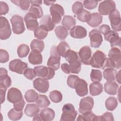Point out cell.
<instances>
[{
  "label": "cell",
  "instance_id": "cell-44",
  "mask_svg": "<svg viewBox=\"0 0 121 121\" xmlns=\"http://www.w3.org/2000/svg\"><path fill=\"white\" fill-rule=\"evenodd\" d=\"M91 81L94 82H100L102 79V73L100 70L92 69L90 73Z\"/></svg>",
  "mask_w": 121,
  "mask_h": 121
},
{
  "label": "cell",
  "instance_id": "cell-18",
  "mask_svg": "<svg viewBox=\"0 0 121 121\" xmlns=\"http://www.w3.org/2000/svg\"><path fill=\"white\" fill-rule=\"evenodd\" d=\"M12 83L10 78L8 76V71L3 68L0 69V87L7 89Z\"/></svg>",
  "mask_w": 121,
  "mask_h": 121
},
{
  "label": "cell",
  "instance_id": "cell-48",
  "mask_svg": "<svg viewBox=\"0 0 121 121\" xmlns=\"http://www.w3.org/2000/svg\"><path fill=\"white\" fill-rule=\"evenodd\" d=\"M83 10V5L81 2L77 1L74 3L72 6V10L74 14H78Z\"/></svg>",
  "mask_w": 121,
  "mask_h": 121
},
{
  "label": "cell",
  "instance_id": "cell-38",
  "mask_svg": "<svg viewBox=\"0 0 121 121\" xmlns=\"http://www.w3.org/2000/svg\"><path fill=\"white\" fill-rule=\"evenodd\" d=\"M28 13L33 15L37 19L43 17V9L40 6L31 5L29 9Z\"/></svg>",
  "mask_w": 121,
  "mask_h": 121
},
{
  "label": "cell",
  "instance_id": "cell-1",
  "mask_svg": "<svg viewBox=\"0 0 121 121\" xmlns=\"http://www.w3.org/2000/svg\"><path fill=\"white\" fill-rule=\"evenodd\" d=\"M62 113L61 115V121H74L77 117L78 112L74 106L71 104H64L62 109Z\"/></svg>",
  "mask_w": 121,
  "mask_h": 121
},
{
  "label": "cell",
  "instance_id": "cell-42",
  "mask_svg": "<svg viewBox=\"0 0 121 121\" xmlns=\"http://www.w3.org/2000/svg\"><path fill=\"white\" fill-rule=\"evenodd\" d=\"M9 119L12 121H17L20 120L23 116L22 111H18L14 108L10 109L8 113Z\"/></svg>",
  "mask_w": 121,
  "mask_h": 121
},
{
  "label": "cell",
  "instance_id": "cell-29",
  "mask_svg": "<svg viewBox=\"0 0 121 121\" xmlns=\"http://www.w3.org/2000/svg\"><path fill=\"white\" fill-rule=\"evenodd\" d=\"M61 24L67 30H70L75 26L76 20L73 17L66 15L63 17L61 21Z\"/></svg>",
  "mask_w": 121,
  "mask_h": 121
},
{
  "label": "cell",
  "instance_id": "cell-4",
  "mask_svg": "<svg viewBox=\"0 0 121 121\" xmlns=\"http://www.w3.org/2000/svg\"><path fill=\"white\" fill-rule=\"evenodd\" d=\"M50 11L52 19L55 24H59L61 17L64 15V10L63 7L58 4H53L50 8Z\"/></svg>",
  "mask_w": 121,
  "mask_h": 121
},
{
  "label": "cell",
  "instance_id": "cell-12",
  "mask_svg": "<svg viewBox=\"0 0 121 121\" xmlns=\"http://www.w3.org/2000/svg\"><path fill=\"white\" fill-rule=\"evenodd\" d=\"M78 56L80 60L85 65H91L92 59V50L89 46L82 47L79 50Z\"/></svg>",
  "mask_w": 121,
  "mask_h": 121
},
{
  "label": "cell",
  "instance_id": "cell-46",
  "mask_svg": "<svg viewBox=\"0 0 121 121\" xmlns=\"http://www.w3.org/2000/svg\"><path fill=\"white\" fill-rule=\"evenodd\" d=\"M91 13L87 10L83 9V10L77 15V18L80 21L87 22L91 17Z\"/></svg>",
  "mask_w": 121,
  "mask_h": 121
},
{
  "label": "cell",
  "instance_id": "cell-10",
  "mask_svg": "<svg viewBox=\"0 0 121 121\" xmlns=\"http://www.w3.org/2000/svg\"><path fill=\"white\" fill-rule=\"evenodd\" d=\"M90 45L93 48H98L103 42V36L100 31L97 29L92 30L89 33Z\"/></svg>",
  "mask_w": 121,
  "mask_h": 121
},
{
  "label": "cell",
  "instance_id": "cell-17",
  "mask_svg": "<svg viewBox=\"0 0 121 121\" xmlns=\"http://www.w3.org/2000/svg\"><path fill=\"white\" fill-rule=\"evenodd\" d=\"M23 98L21 91L15 87H11L8 91L7 100L11 103H16Z\"/></svg>",
  "mask_w": 121,
  "mask_h": 121
},
{
  "label": "cell",
  "instance_id": "cell-36",
  "mask_svg": "<svg viewBox=\"0 0 121 121\" xmlns=\"http://www.w3.org/2000/svg\"><path fill=\"white\" fill-rule=\"evenodd\" d=\"M64 58L69 63L75 62L79 60L78 52L70 49L66 52Z\"/></svg>",
  "mask_w": 121,
  "mask_h": 121
},
{
  "label": "cell",
  "instance_id": "cell-32",
  "mask_svg": "<svg viewBox=\"0 0 121 121\" xmlns=\"http://www.w3.org/2000/svg\"><path fill=\"white\" fill-rule=\"evenodd\" d=\"M117 70L114 68H108L104 69L103 76L105 79L107 81H113L115 79Z\"/></svg>",
  "mask_w": 121,
  "mask_h": 121
},
{
  "label": "cell",
  "instance_id": "cell-40",
  "mask_svg": "<svg viewBox=\"0 0 121 121\" xmlns=\"http://www.w3.org/2000/svg\"><path fill=\"white\" fill-rule=\"evenodd\" d=\"M39 95L33 89L28 90L25 94V98L28 103H33L36 102Z\"/></svg>",
  "mask_w": 121,
  "mask_h": 121
},
{
  "label": "cell",
  "instance_id": "cell-2",
  "mask_svg": "<svg viewBox=\"0 0 121 121\" xmlns=\"http://www.w3.org/2000/svg\"><path fill=\"white\" fill-rule=\"evenodd\" d=\"M10 22L12 24V30L14 34L20 35L25 31L26 28L24 23V20L21 16L17 15L13 16L10 19Z\"/></svg>",
  "mask_w": 121,
  "mask_h": 121
},
{
  "label": "cell",
  "instance_id": "cell-60",
  "mask_svg": "<svg viewBox=\"0 0 121 121\" xmlns=\"http://www.w3.org/2000/svg\"><path fill=\"white\" fill-rule=\"evenodd\" d=\"M31 5L40 6L42 4V0H30Z\"/></svg>",
  "mask_w": 121,
  "mask_h": 121
},
{
  "label": "cell",
  "instance_id": "cell-35",
  "mask_svg": "<svg viewBox=\"0 0 121 121\" xmlns=\"http://www.w3.org/2000/svg\"><path fill=\"white\" fill-rule=\"evenodd\" d=\"M70 50V47L69 44L65 42L62 41L60 42L57 46V51L60 56L64 58L66 52Z\"/></svg>",
  "mask_w": 121,
  "mask_h": 121
},
{
  "label": "cell",
  "instance_id": "cell-61",
  "mask_svg": "<svg viewBox=\"0 0 121 121\" xmlns=\"http://www.w3.org/2000/svg\"><path fill=\"white\" fill-rule=\"evenodd\" d=\"M33 117V121H43L40 113H36Z\"/></svg>",
  "mask_w": 121,
  "mask_h": 121
},
{
  "label": "cell",
  "instance_id": "cell-22",
  "mask_svg": "<svg viewBox=\"0 0 121 121\" xmlns=\"http://www.w3.org/2000/svg\"><path fill=\"white\" fill-rule=\"evenodd\" d=\"M102 16L97 12H95L91 14V17L86 23L92 27H96L102 23Z\"/></svg>",
  "mask_w": 121,
  "mask_h": 121
},
{
  "label": "cell",
  "instance_id": "cell-59",
  "mask_svg": "<svg viewBox=\"0 0 121 121\" xmlns=\"http://www.w3.org/2000/svg\"><path fill=\"white\" fill-rule=\"evenodd\" d=\"M7 91V89L4 88L0 87V102L1 104H2L5 101V95Z\"/></svg>",
  "mask_w": 121,
  "mask_h": 121
},
{
  "label": "cell",
  "instance_id": "cell-25",
  "mask_svg": "<svg viewBox=\"0 0 121 121\" xmlns=\"http://www.w3.org/2000/svg\"><path fill=\"white\" fill-rule=\"evenodd\" d=\"M119 88V86L114 81H107L104 83V89L105 92L110 95H116Z\"/></svg>",
  "mask_w": 121,
  "mask_h": 121
},
{
  "label": "cell",
  "instance_id": "cell-34",
  "mask_svg": "<svg viewBox=\"0 0 121 121\" xmlns=\"http://www.w3.org/2000/svg\"><path fill=\"white\" fill-rule=\"evenodd\" d=\"M55 33L57 38L61 40L65 39L69 34L67 29L61 26H57L55 28Z\"/></svg>",
  "mask_w": 121,
  "mask_h": 121
},
{
  "label": "cell",
  "instance_id": "cell-45",
  "mask_svg": "<svg viewBox=\"0 0 121 121\" xmlns=\"http://www.w3.org/2000/svg\"><path fill=\"white\" fill-rule=\"evenodd\" d=\"M11 2L13 3L14 4L18 6H19L21 9L24 10H27L30 7V0H11Z\"/></svg>",
  "mask_w": 121,
  "mask_h": 121
},
{
  "label": "cell",
  "instance_id": "cell-56",
  "mask_svg": "<svg viewBox=\"0 0 121 121\" xmlns=\"http://www.w3.org/2000/svg\"><path fill=\"white\" fill-rule=\"evenodd\" d=\"M25 105V102L23 98L20 101L13 104L14 108L18 111H22Z\"/></svg>",
  "mask_w": 121,
  "mask_h": 121
},
{
  "label": "cell",
  "instance_id": "cell-11",
  "mask_svg": "<svg viewBox=\"0 0 121 121\" xmlns=\"http://www.w3.org/2000/svg\"><path fill=\"white\" fill-rule=\"evenodd\" d=\"M115 2L113 0H104L98 6V10L101 15H108L116 8Z\"/></svg>",
  "mask_w": 121,
  "mask_h": 121
},
{
  "label": "cell",
  "instance_id": "cell-8",
  "mask_svg": "<svg viewBox=\"0 0 121 121\" xmlns=\"http://www.w3.org/2000/svg\"><path fill=\"white\" fill-rule=\"evenodd\" d=\"M27 67L28 65L26 63L18 59L11 60L9 63V69L10 70L19 74H23L24 71Z\"/></svg>",
  "mask_w": 121,
  "mask_h": 121
},
{
  "label": "cell",
  "instance_id": "cell-47",
  "mask_svg": "<svg viewBox=\"0 0 121 121\" xmlns=\"http://www.w3.org/2000/svg\"><path fill=\"white\" fill-rule=\"evenodd\" d=\"M69 68L70 72L74 74H78L81 68V63L80 60L75 62L69 63Z\"/></svg>",
  "mask_w": 121,
  "mask_h": 121
},
{
  "label": "cell",
  "instance_id": "cell-54",
  "mask_svg": "<svg viewBox=\"0 0 121 121\" xmlns=\"http://www.w3.org/2000/svg\"><path fill=\"white\" fill-rule=\"evenodd\" d=\"M9 57L8 52L3 49L0 50V62L3 63L9 60Z\"/></svg>",
  "mask_w": 121,
  "mask_h": 121
},
{
  "label": "cell",
  "instance_id": "cell-58",
  "mask_svg": "<svg viewBox=\"0 0 121 121\" xmlns=\"http://www.w3.org/2000/svg\"><path fill=\"white\" fill-rule=\"evenodd\" d=\"M61 69L66 74H69L70 73L69 65L67 63H64L61 64Z\"/></svg>",
  "mask_w": 121,
  "mask_h": 121
},
{
  "label": "cell",
  "instance_id": "cell-28",
  "mask_svg": "<svg viewBox=\"0 0 121 121\" xmlns=\"http://www.w3.org/2000/svg\"><path fill=\"white\" fill-rule=\"evenodd\" d=\"M40 107L37 104H27L25 109L24 112L26 115L29 117H33L35 114L40 112Z\"/></svg>",
  "mask_w": 121,
  "mask_h": 121
},
{
  "label": "cell",
  "instance_id": "cell-37",
  "mask_svg": "<svg viewBox=\"0 0 121 121\" xmlns=\"http://www.w3.org/2000/svg\"><path fill=\"white\" fill-rule=\"evenodd\" d=\"M118 104L117 99L114 97H109L105 101V106L109 111H113L117 107Z\"/></svg>",
  "mask_w": 121,
  "mask_h": 121
},
{
  "label": "cell",
  "instance_id": "cell-50",
  "mask_svg": "<svg viewBox=\"0 0 121 121\" xmlns=\"http://www.w3.org/2000/svg\"><path fill=\"white\" fill-rule=\"evenodd\" d=\"M24 76L29 80H33L36 76V72L34 69L27 68L24 72Z\"/></svg>",
  "mask_w": 121,
  "mask_h": 121
},
{
  "label": "cell",
  "instance_id": "cell-20",
  "mask_svg": "<svg viewBox=\"0 0 121 121\" xmlns=\"http://www.w3.org/2000/svg\"><path fill=\"white\" fill-rule=\"evenodd\" d=\"M24 21L27 29L30 31H34L39 26L37 18L28 12L25 16Z\"/></svg>",
  "mask_w": 121,
  "mask_h": 121
},
{
  "label": "cell",
  "instance_id": "cell-27",
  "mask_svg": "<svg viewBox=\"0 0 121 121\" xmlns=\"http://www.w3.org/2000/svg\"><path fill=\"white\" fill-rule=\"evenodd\" d=\"M90 94L92 96L100 95L103 91V85L99 82H94L89 85Z\"/></svg>",
  "mask_w": 121,
  "mask_h": 121
},
{
  "label": "cell",
  "instance_id": "cell-23",
  "mask_svg": "<svg viewBox=\"0 0 121 121\" xmlns=\"http://www.w3.org/2000/svg\"><path fill=\"white\" fill-rule=\"evenodd\" d=\"M40 25L43 26L49 31H52L55 27V24L53 22L51 16L49 15L43 16L40 20Z\"/></svg>",
  "mask_w": 121,
  "mask_h": 121
},
{
  "label": "cell",
  "instance_id": "cell-57",
  "mask_svg": "<svg viewBox=\"0 0 121 121\" xmlns=\"http://www.w3.org/2000/svg\"><path fill=\"white\" fill-rule=\"evenodd\" d=\"M99 30L100 31L101 34H103L104 35H105V34H107L109 31H110L111 28L108 25L103 24L99 27Z\"/></svg>",
  "mask_w": 121,
  "mask_h": 121
},
{
  "label": "cell",
  "instance_id": "cell-33",
  "mask_svg": "<svg viewBox=\"0 0 121 121\" xmlns=\"http://www.w3.org/2000/svg\"><path fill=\"white\" fill-rule=\"evenodd\" d=\"M30 47L32 51L41 52L44 49V43L42 40L34 39L30 43Z\"/></svg>",
  "mask_w": 121,
  "mask_h": 121
},
{
  "label": "cell",
  "instance_id": "cell-39",
  "mask_svg": "<svg viewBox=\"0 0 121 121\" xmlns=\"http://www.w3.org/2000/svg\"><path fill=\"white\" fill-rule=\"evenodd\" d=\"M35 102L39 107L41 108L47 107L50 104V101L47 96L43 95H39Z\"/></svg>",
  "mask_w": 121,
  "mask_h": 121
},
{
  "label": "cell",
  "instance_id": "cell-55",
  "mask_svg": "<svg viewBox=\"0 0 121 121\" xmlns=\"http://www.w3.org/2000/svg\"><path fill=\"white\" fill-rule=\"evenodd\" d=\"M9 7L8 4L3 1H0V15H4L8 13Z\"/></svg>",
  "mask_w": 121,
  "mask_h": 121
},
{
  "label": "cell",
  "instance_id": "cell-51",
  "mask_svg": "<svg viewBox=\"0 0 121 121\" xmlns=\"http://www.w3.org/2000/svg\"><path fill=\"white\" fill-rule=\"evenodd\" d=\"M114 117L112 113L110 112H106L102 115L97 116V121H114Z\"/></svg>",
  "mask_w": 121,
  "mask_h": 121
},
{
  "label": "cell",
  "instance_id": "cell-49",
  "mask_svg": "<svg viewBox=\"0 0 121 121\" xmlns=\"http://www.w3.org/2000/svg\"><path fill=\"white\" fill-rule=\"evenodd\" d=\"M83 5L85 8L89 10H91L95 9L97 7L98 5V1L85 0L83 1Z\"/></svg>",
  "mask_w": 121,
  "mask_h": 121
},
{
  "label": "cell",
  "instance_id": "cell-53",
  "mask_svg": "<svg viewBox=\"0 0 121 121\" xmlns=\"http://www.w3.org/2000/svg\"><path fill=\"white\" fill-rule=\"evenodd\" d=\"M116 68L115 63L109 58H106L104 62L102 69H104L108 68Z\"/></svg>",
  "mask_w": 121,
  "mask_h": 121
},
{
  "label": "cell",
  "instance_id": "cell-5",
  "mask_svg": "<svg viewBox=\"0 0 121 121\" xmlns=\"http://www.w3.org/2000/svg\"><path fill=\"white\" fill-rule=\"evenodd\" d=\"M60 56L57 52V46H52L50 51V57L47 61V66L57 70L60 68Z\"/></svg>",
  "mask_w": 121,
  "mask_h": 121
},
{
  "label": "cell",
  "instance_id": "cell-14",
  "mask_svg": "<svg viewBox=\"0 0 121 121\" xmlns=\"http://www.w3.org/2000/svg\"><path fill=\"white\" fill-rule=\"evenodd\" d=\"M94 104V100L92 97L88 96L82 98L80 100L78 111L80 113H83L91 111Z\"/></svg>",
  "mask_w": 121,
  "mask_h": 121
},
{
  "label": "cell",
  "instance_id": "cell-52",
  "mask_svg": "<svg viewBox=\"0 0 121 121\" xmlns=\"http://www.w3.org/2000/svg\"><path fill=\"white\" fill-rule=\"evenodd\" d=\"M79 78L78 76L75 75H70L67 78V83L69 87L74 88V86L77 79Z\"/></svg>",
  "mask_w": 121,
  "mask_h": 121
},
{
  "label": "cell",
  "instance_id": "cell-30",
  "mask_svg": "<svg viewBox=\"0 0 121 121\" xmlns=\"http://www.w3.org/2000/svg\"><path fill=\"white\" fill-rule=\"evenodd\" d=\"M77 121H97V116L95 114L91 111L81 113V114H79L77 119Z\"/></svg>",
  "mask_w": 121,
  "mask_h": 121
},
{
  "label": "cell",
  "instance_id": "cell-43",
  "mask_svg": "<svg viewBox=\"0 0 121 121\" xmlns=\"http://www.w3.org/2000/svg\"><path fill=\"white\" fill-rule=\"evenodd\" d=\"M49 97L51 101L54 103H59L62 100V94L58 90L51 91L49 94Z\"/></svg>",
  "mask_w": 121,
  "mask_h": 121
},
{
  "label": "cell",
  "instance_id": "cell-24",
  "mask_svg": "<svg viewBox=\"0 0 121 121\" xmlns=\"http://www.w3.org/2000/svg\"><path fill=\"white\" fill-rule=\"evenodd\" d=\"M28 61L34 65L41 64L43 62L42 55L40 52L32 50L28 56Z\"/></svg>",
  "mask_w": 121,
  "mask_h": 121
},
{
  "label": "cell",
  "instance_id": "cell-41",
  "mask_svg": "<svg viewBox=\"0 0 121 121\" xmlns=\"http://www.w3.org/2000/svg\"><path fill=\"white\" fill-rule=\"evenodd\" d=\"M30 51L29 46L26 44H21L18 46L17 53L19 58H25L27 56Z\"/></svg>",
  "mask_w": 121,
  "mask_h": 121
},
{
  "label": "cell",
  "instance_id": "cell-3",
  "mask_svg": "<svg viewBox=\"0 0 121 121\" xmlns=\"http://www.w3.org/2000/svg\"><path fill=\"white\" fill-rule=\"evenodd\" d=\"M36 72V76L50 80L55 75V70L50 67L45 66H37L34 69Z\"/></svg>",
  "mask_w": 121,
  "mask_h": 121
},
{
  "label": "cell",
  "instance_id": "cell-15",
  "mask_svg": "<svg viewBox=\"0 0 121 121\" xmlns=\"http://www.w3.org/2000/svg\"><path fill=\"white\" fill-rule=\"evenodd\" d=\"M33 86L39 92L45 93L49 89V83L48 80L43 78H38L33 81Z\"/></svg>",
  "mask_w": 121,
  "mask_h": 121
},
{
  "label": "cell",
  "instance_id": "cell-7",
  "mask_svg": "<svg viewBox=\"0 0 121 121\" xmlns=\"http://www.w3.org/2000/svg\"><path fill=\"white\" fill-rule=\"evenodd\" d=\"M108 15L112 30L117 32V31H120L121 30V19L119 11L115 9Z\"/></svg>",
  "mask_w": 121,
  "mask_h": 121
},
{
  "label": "cell",
  "instance_id": "cell-31",
  "mask_svg": "<svg viewBox=\"0 0 121 121\" xmlns=\"http://www.w3.org/2000/svg\"><path fill=\"white\" fill-rule=\"evenodd\" d=\"M48 31L43 26L40 25L34 31V34L35 37L37 39H44L47 36Z\"/></svg>",
  "mask_w": 121,
  "mask_h": 121
},
{
  "label": "cell",
  "instance_id": "cell-6",
  "mask_svg": "<svg viewBox=\"0 0 121 121\" xmlns=\"http://www.w3.org/2000/svg\"><path fill=\"white\" fill-rule=\"evenodd\" d=\"M11 34V29L9 21L4 17H0V38L4 40L9 38Z\"/></svg>",
  "mask_w": 121,
  "mask_h": 121
},
{
  "label": "cell",
  "instance_id": "cell-21",
  "mask_svg": "<svg viewBox=\"0 0 121 121\" xmlns=\"http://www.w3.org/2000/svg\"><path fill=\"white\" fill-rule=\"evenodd\" d=\"M121 50L118 48H112L108 53L109 58L113 60L116 64V68H121Z\"/></svg>",
  "mask_w": 121,
  "mask_h": 121
},
{
  "label": "cell",
  "instance_id": "cell-13",
  "mask_svg": "<svg viewBox=\"0 0 121 121\" xmlns=\"http://www.w3.org/2000/svg\"><path fill=\"white\" fill-rule=\"evenodd\" d=\"M104 39L110 43L112 48H121V37L118 33L113 30H110L107 34L104 35Z\"/></svg>",
  "mask_w": 121,
  "mask_h": 121
},
{
  "label": "cell",
  "instance_id": "cell-16",
  "mask_svg": "<svg viewBox=\"0 0 121 121\" xmlns=\"http://www.w3.org/2000/svg\"><path fill=\"white\" fill-rule=\"evenodd\" d=\"M74 89L77 95L81 97L85 96L88 94L87 83L86 82L82 79L78 78L74 86Z\"/></svg>",
  "mask_w": 121,
  "mask_h": 121
},
{
  "label": "cell",
  "instance_id": "cell-9",
  "mask_svg": "<svg viewBox=\"0 0 121 121\" xmlns=\"http://www.w3.org/2000/svg\"><path fill=\"white\" fill-rule=\"evenodd\" d=\"M106 55L104 52L97 50L93 54L91 59V65L93 68L102 69L104 60L105 59Z\"/></svg>",
  "mask_w": 121,
  "mask_h": 121
},
{
  "label": "cell",
  "instance_id": "cell-19",
  "mask_svg": "<svg viewBox=\"0 0 121 121\" xmlns=\"http://www.w3.org/2000/svg\"><path fill=\"white\" fill-rule=\"evenodd\" d=\"M69 34L74 38L82 39L86 37L87 31L83 26L78 25L74 26L70 29Z\"/></svg>",
  "mask_w": 121,
  "mask_h": 121
},
{
  "label": "cell",
  "instance_id": "cell-63",
  "mask_svg": "<svg viewBox=\"0 0 121 121\" xmlns=\"http://www.w3.org/2000/svg\"><path fill=\"white\" fill-rule=\"evenodd\" d=\"M55 2V1H47V0L43 1L44 4L47 6L52 5L53 4V3H54Z\"/></svg>",
  "mask_w": 121,
  "mask_h": 121
},
{
  "label": "cell",
  "instance_id": "cell-26",
  "mask_svg": "<svg viewBox=\"0 0 121 121\" xmlns=\"http://www.w3.org/2000/svg\"><path fill=\"white\" fill-rule=\"evenodd\" d=\"M40 114L43 121H52L55 117L54 111L50 108H44L41 111Z\"/></svg>",
  "mask_w": 121,
  "mask_h": 121
},
{
  "label": "cell",
  "instance_id": "cell-62",
  "mask_svg": "<svg viewBox=\"0 0 121 121\" xmlns=\"http://www.w3.org/2000/svg\"><path fill=\"white\" fill-rule=\"evenodd\" d=\"M115 79H116V81L119 84H121V70H120L118 71V72L117 73L115 76Z\"/></svg>",
  "mask_w": 121,
  "mask_h": 121
}]
</instances>
